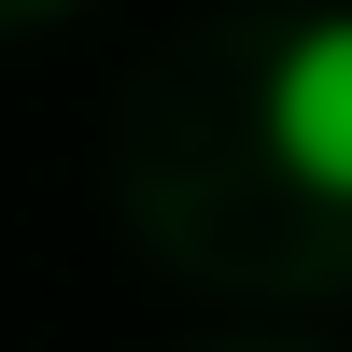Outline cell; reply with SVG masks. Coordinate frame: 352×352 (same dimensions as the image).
Returning <instances> with one entry per match:
<instances>
[{
	"instance_id": "1",
	"label": "cell",
	"mask_w": 352,
	"mask_h": 352,
	"mask_svg": "<svg viewBox=\"0 0 352 352\" xmlns=\"http://www.w3.org/2000/svg\"><path fill=\"white\" fill-rule=\"evenodd\" d=\"M268 141H282V169H296L310 197L352 212V14H324V28L282 43V71H268Z\"/></svg>"
}]
</instances>
